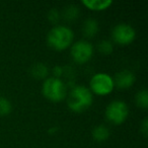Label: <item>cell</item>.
<instances>
[{"mask_svg":"<svg viewBox=\"0 0 148 148\" xmlns=\"http://www.w3.org/2000/svg\"><path fill=\"white\" fill-rule=\"evenodd\" d=\"M93 101L90 89L83 85H76L71 89L67 99L68 107L71 111L80 113L91 106Z\"/></svg>","mask_w":148,"mask_h":148,"instance_id":"obj_1","label":"cell"},{"mask_svg":"<svg viewBox=\"0 0 148 148\" xmlns=\"http://www.w3.org/2000/svg\"><path fill=\"white\" fill-rule=\"evenodd\" d=\"M74 34L71 29L64 25H57L50 29L47 36L48 45L56 51H63L72 44Z\"/></svg>","mask_w":148,"mask_h":148,"instance_id":"obj_2","label":"cell"},{"mask_svg":"<svg viewBox=\"0 0 148 148\" xmlns=\"http://www.w3.org/2000/svg\"><path fill=\"white\" fill-rule=\"evenodd\" d=\"M42 91L45 97L52 101H63L67 93V87L65 83L57 77L47 78L43 83Z\"/></svg>","mask_w":148,"mask_h":148,"instance_id":"obj_3","label":"cell"},{"mask_svg":"<svg viewBox=\"0 0 148 148\" xmlns=\"http://www.w3.org/2000/svg\"><path fill=\"white\" fill-rule=\"evenodd\" d=\"M90 91L99 95H107L113 91L115 84L114 79L107 73H97L90 79Z\"/></svg>","mask_w":148,"mask_h":148,"instance_id":"obj_4","label":"cell"},{"mask_svg":"<svg viewBox=\"0 0 148 148\" xmlns=\"http://www.w3.org/2000/svg\"><path fill=\"white\" fill-rule=\"evenodd\" d=\"M129 115V109L126 103L122 101H114L106 109V117L111 123L120 125L124 123Z\"/></svg>","mask_w":148,"mask_h":148,"instance_id":"obj_5","label":"cell"},{"mask_svg":"<svg viewBox=\"0 0 148 148\" xmlns=\"http://www.w3.org/2000/svg\"><path fill=\"white\" fill-rule=\"evenodd\" d=\"M93 55V46L87 41H77L71 47L72 59L76 63L83 64L91 59Z\"/></svg>","mask_w":148,"mask_h":148,"instance_id":"obj_6","label":"cell"},{"mask_svg":"<svg viewBox=\"0 0 148 148\" xmlns=\"http://www.w3.org/2000/svg\"><path fill=\"white\" fill-rule=\"evenodd\" d=\"M136 37L135 29L127 23H119L113 29L112 38L117 44L128 45L132 43Z\"/></svg>","mask_w":148,"mask_h":148,"instance_id":"obj_7","label":"cell"},{"mask_svg":"<svg viewBox=\"0 0 148 148\" xmlns=\"http://www.w3.org/2000/svg\"><path fill=\"white\" fill-rule=\"evenodd\" d=\"M135 82V75L130 70H122L116 74L115 79H114V84L118 88L127 89L131 87Z\"/></svg>","mask_w":148,"mask_h":148,"instance_id":"obj_8","label":"cell"},{"mask_svg":"<svg viewBox=\"0 0 148 148\" xmlns=\"http://www.w3.org/2000/svg\"><path fill=\"white\" fill-rule=\"evenodd\" d=\"M82 4L90 10L101 11L108 9L112 4V0H82Z\"/></svg>","mask_w":148,"mask_h":148,"instance_id":"obj_9","label":"cell"},{"mask_svg":"<svg viewBox=\"0 0 148 148\" xmlns=\"http://www.w3.org/2000/svg\"><path fill=\"white\" fill-rule=\"evenodd\" d=\"M82 32L85 37L92 38L99 32V23L95 18H87L83 23L82 25Z\"/></svg>","mask_w":148,"mask_h":148,"instance_id":"obj_10","label":"cell"},{"mask_svg":"<svg viewBox=\"0 0 148 148\" xmlns=\"http://www.w3.org/2000/svg\"><path fill=\"white\" fill-rule=\"evenodd\" d=\"M110 136V131L106 126L103 125H99L92 130V137L95 141L103 142L109 138Z\"/></svg>","mask_w":148,"mask_h":148,"instance_id":"obj_11","label":"cell"},{"mask_svg":"<svg viewBox=\"0 0 148 148\" xmlns=\"http://www.w3.org/2000/svg\"><path fill=\"white\" fill-rule=\"evenodd\" d=\"M31 73L36 79H43L48 75V68L45 64L37 63L32 67Z\"/></svg>","mask_w":148,"mask_h":148,"instance_id":"obj_12","label":"cell"},{"mask_svg":"<svg viewBox=\"0 0 148 148\" xmlns=\"http://www.w3.org/2000/svg\"><path fill=\"white\" fill-rule=\"evenodd\" d=\"M78 15H79V9L75 5H69V6H67L64 9L63 16L67 21H74V19H76L78 17Z\"/></svg>","mask_w":148,"mask_h":148,"instance_id":"obj_13","label":"cell"},{"mask_svg":"<svg viewBox=\"0 0 148 148\" xmlns=\"http://www.w3.org/2000/svg\"><path fill=\"white\" fill-rule=\"evenodd\" d=\"M136 103L138 107L143 108V109H147L148 107V93L146 89L139 91L136 95Z\"/></svg>","mask_w":148,"mask_h":148,"instance_id":"obj_14","label":"cell"},{"mask_svg":"<svg viewBox=\"0 0 148 148\" xmlns=\"http://www.w3.org/2000/svg\"><path fill=\"white\" fill-rule=\"evenodd\" d=\"M12 106L6 97H0V116H6L11 112Z\"/></svg>","mask_w":148,"mask_h":148,"instance_id":"obj_15","label":"cell"},{"mask_svg":"<svg viewBox=\"0 0 148 148\" xmlns=\"http://www.w3.org/2000/svg\"><path fill=\"white\" fill-rule=\"evenodd\" d=\"M97 49L101 53L105 54V55H109L113 52V44L111 43L108 40H103L101 42H99V45H97Z\"/></svg>","mask_w":148,"mask_h":148,"instance_id":"obj_16","label":"cell"},{"mask_svg":"<svg viewBox=\"0 0 148 148\" xmlns=\"http://www.w3.org/2000/svg\"><path fill=\"white\" fill-rule=\"evenodd\" d=\"M48 18L51 23H57L60 19V13L59 11L57 10L56 8H53L49 11V14H48Z\"/></svg>","mask_w":148,"mask_h":148,"instance_id":"obj_17","label":"cell"},{"mask_svg":"<svg viewBox=\"0 0 148 148\" xmlns=\"http://www.w3.org/2000/svg\"><path fill=\"white\" fill-rule=\"evenodd\" d=\"M140 129H141L142 133L144 134V136H147V130H148V123H147V119H144L142 122L141 126H140Z\"/></svg>","mask_w":148,"mask_h":148,"instance_id":"obj_18","label":"cell"},{"mask_svg":"<svg viewBox=\"0 0 148 148\" xmlns=\"http://www.w3.org/2000/svg\"><path fill=\"white\" fill-rule=\"evenodd\" d=\"M53 72H54V75H55L54 77H57V78H59V76H61L62 73H63V71H62V67L56 66V67L54 68Z\"/></svg>","mask_w":148,"mask_h":148,"instance_id":"obj_19","label":"cell"}]
</instances>
